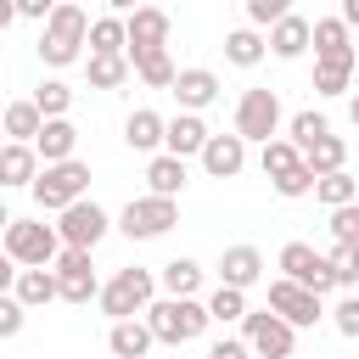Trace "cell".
<instances>
[{
    "mask_svg": "<svg viewBox=\"0 0 359 359\" xmlns=\"http://www.w3.org/2000/svg\"><path fill=\"white\" fill-rule=\"evenodd\" d=\"M208 140H213V129H208L196 112H180V118H168V140H163V151L185 163V157H202Z\"/></svg>",
    "mask_w": 359,
    "mask_h": 359,
    "instance_id": "9a60e30c",
    "label": "cell"
},
{
    "mask_svg": "<svg viewBox=\"0 0 359 359\" xmlns=\"http://www.w3.org/2000/svg\"><path fill=\"white\" fill-rule=\"evenodd\" d=\"M84 73H90V90H118V84H129L135 62L129 56H84Z\"/></svg>",
    "mask_w": 359,
    "mask_h": 359,
    "instance_id": "1f68e13d",
    "label": "cell"
},
{
    "mask_svg": "<svg viewBox=\"0 0 359 359\" xmlns=\"http://www.w3.org/2000/svg\"><path fill=\"white\" fill-rule=\"evenodd\" d=\"M331 241H353V247H359V202L331 213Z\"/></svg>",
    "mask_w": 359,
    "mask_h": 359,
    "instance_id": "7bdbcfd3",
    "label": "cell"
},
{
    "mask_svg": "<svg viewBox=\"0 0 359 359\" xmlns=\"http://www.w3.org/2000/svg\"><path fill=\"white\" fill-rule=\"evenodd\" d=\"M146 185H151V196H180L185 191V163L180 157H168V151H157L151 163H146Z\"/></svg>",
    "mask_w": 359,
    "mask_h": 359,
    "instance_id": "83f0119b",
    "label": "cell"
},
{
    "mask_svg": "<svg viewBox=\"0 0 359 359\" xmlns=\"http://www.w3.org/2000/svg\"><path fill=\"white\" fill-rule=\"evenodd\" d=\"M292 11H286V0H247V22L252 28H275V22H286Z\"/></svg>",
    "mask_w": 359,
    "mask_h": 359,
    "instance_id": "ab89813d",
    "label": "cell"
},
{
    "mask_svg": "<svg viewBox=\"0 0 359 359\" xmlns=\"http://www.w3.org/2000/svg\"><path fill=\"white\" fill-rule=\"evenodd\" d=\"M6 135H11V146H34V140L45 135V112L34 107V95L6 107Z\"/></svg>",
    "mask_w": 359,
    "mask_h": 359,
    "instance_id": "484cf974",
    "label": "cell"
},
{
    "mask_svg": "<svg viewBox=\"0 0 359 359\" xmlns=\"http://www.w3.org/2000/svg\"><path fill=\"white\" fill-rule=\"evenodd\" d=\"M39 174H45L39 151H34V146H11V140H6V151H0V185H11V191H17V185H28V191H34V180H39Z\"/></svg>",
    "mask_w": 359,
    "mask_h": 359,
    "instance_id": "44dd1931",
    "label": "cell"
},
{
    "mask_svg": "<svg viewBox=\"0 0 359 359\" xmlns=\"http://www.w3.org/2000/svg\"><path fill=\"white\" fill-rule=\"evenodd\" d=\"M90 22H95V17H84V6L62 0V6L50 11V22L39 28V62H45V67H67V62H79L84 45H90Z\"/></svg>",
    "mask_w": 359,
    "mask_h": 359,
    "instance_id": "6da1fadb",
    "label": "cell"
},
{
    "mask_svg": "<svg viewBox=\"0 0 359 359\" xmlns=\"http://www.w3.org/2000/svg\"><path fill=\"white\" fill-rule=\"evenodd\" d=\"M56 280H62V303H101V280H95V264H90V252H73V247H62V258H56Z\"/></svg>",
    "mask_w": 359,
    "mask_h": 359,
    "instance_id": "7c38bea8",
    "label": "cell"
},
{
    "mask_svg": "<svg viewBox=\"0 0 359 359\" xmlns=\"http://www.w3.org/2000/svg\"><path fill=\"white\" fill-rule=\"evenodd\" d=\"M342 22H348V28H359V0H342Z\"/></svg>",
    "mask_w": 359,
    "mask_h": 359,
    "instance_id": "7dc6e473",
    "label": "cell"
},
{
    "mask_svg": "<svg viewBox=\"0 0 359 359\" xmlns=\"http://www.w3.org/2000/svg\"><path fill=\"white\" fill-rule=\"evenodd\" d=\"M264 50H269V39H264L258 28H236V34H224V62H236V67H258Z\"/></svg>",
    "mask_w": 359,
    "mask_h": 359,
    "instance_id": "4dcf8cb0",
    "label": "cell"
},
{
    "mask_svg": "<svg viewBox=\"0 0 359 359\" xmlns=\"http://www.w3.org/2000/svg\"><path fill=\"white\" fill-rule=\"evenodd\" d=\"M163 140H168V118H157L151 107H135L129 118H123V146L129 151H163Z\"/></svg>",
    "mask_w": 359,
    "mask_h": 359,
    "instance_id": "e0dca14e",
    "label": "cell"
},
{
    "mask_svg": "<svg viewBox=\"0 0 359 359\" xmlns=\"http://www.w3.org/2000/svg\"><path fill=\"white\" fill-rule=\"evenodd\" d=\"M314 62H359L342 17H314Z\"/></svg>",
    "mask_w": 359,
    "mask_h": 359,
    "instance_id": "d6986e66",
    "label": "cell"
},
{
    "mask_svg": "<svg viewBox=\"0 0 359 359\" xmlns=\"http://www.w3.org/2000/svg\"><path fill=\"white\" fill-rule=\"evenodd\" d=\"M314 196H320L331 213H337V208H353V196H359V180H353L348 168H342V174H325V180L314 185Z\"/></svg>",
    "mask_w": 359,
    "mask_h": 359,
    "instance_id": "836d02e7",
    "label": "cell"
},
{
    "mask_svg": "<svg viewBox=\"0 0 359 359\" xmlns=\"http://www.w3.org/2000/svg\"><path fill=\"white\" fill-rule=\"evenodd\" d=\"M22 314H28V309H22L17 297H0V337H17V331H22Z\"/></svg>",
    "mask_w": 359,
    "mask_h": 359,
    "instance_id": "ee69618b",
    "label": "cell"
},
{
    "mask_svg": "<svg viewBox=\"0 0 359 359\" xmlns=\"http://www.w3.org/2000/svg\"><path fill=\"white\" fill-rule=\"evenodd\" d=\"M303 163H309V174H314V180L342 174V168H348V140H342V135H325L320 146H309V151H303Z\"/></svg>",
    "mask_w": 359,
    "mask_h": 359,
    "instance_id": "f546056e",
    "label": "cell"
},
{
    "mask_svg": "<svg viewBox=\"0 0 359 359\" xmlns=\"http://www.w3.org/2000/svg\"><path fill=\"white\" fill-rule=\"evenodd\" d=\"M151 303H157V275L140 269V264H135V269H118V275L101 286V314H107L112 325H118V320H140Z\"/></svg>",
    "mask_w": 359,
    "mask_h": 359,
    "instance_id": "277c9868",
    "label": "cell"
},
{
    "mask_svg": "<svg viewBox=\"0 0 359 359\" xmlns=\"http://www.w3.org/2000/svg\"><path fill=\"white\" fill-rule=\"evenodd\" d=\"M174 95H180V112H196V118H202V107L219 101V73H213V67H180Z\"/></svg>",
    "mask_w": 359,
    "mask_h": 359,
    "instance_id": "2e32d148",
    "label": "cell"
},
{
    "mask_svg": "<svg viewBox=\"0 0 359 359\" xmlns=\"http://www.w3.org/2000/svg\"><path fill=\"white\" fill-rule=\"evenodd\" d=\"M180 224V202H168V196H135L123 213H118V230L129 236V241H157L163 230H174Z\"/></svg>",
    "mask_w": 359,
    "mask_h": 359,
    "instance_id": "52a82bcc",
    "label": "cell"
},
{
    "mask_svg": "<svg viewBox=\"0 0 359 359\" xmlns=\"http://www.w3.org/2000/svg\"><path fill=\"white\" fill-rule=\"evenodd\" d=\"M73 146H79V129L67 123V118H50L45 123V135L34 140V151H39V163L50 168V163H73Z\"/></svg>",
    "mask_w": 359,
    "mask_h": 359,
    "instance_id": "d4e9b609",
    "label": "cell"
},
{
    "mask_svg": "<svg viewBox=\"0 0 359 359\" xmlns=\"http://www.w3.org/2000/svg\"><path fill=\"white\" fill-rule=\"evenodd\" d=\"M202 168L213 174V180H236L241 168H247V140L230 129V135H213L208 140V151H202Z\"/></svg>",
    "mask_w": 359,
    "mask_h": 359,
    "instance_id": "ac0fdd59",
    "label": "cell"
},
{
    "mask_svg": "<svg viewBox=\"0 0 359 359\" xmlns=\"http://www.w3.org/2000/svg\"><path fill=\"white\" fill-rule=\"evenodd\" d=\"M129 56H146V50H168V11L163 6H135L129 17Z\"/></svg>",
    "mask_w": 359,
    "mask_h": 359,
    "instance_id": "4fadbf2b",
    "label": "cell"
},
{
    "mask_svg": "<svg viewBox=\"0 0 359 359\" xmlns=\"http://www.w3.org/2000/svg\"><path fill=\"white\" fill-rule=\"evenodd\" d=\"M314 185H320V180H314V174H309V163H303V168H292L286 180H275V196L297 202V196H314Z\"/></svg>",
    "mask_w": 359,
    "mask_h": 359,
    "instance_id": "60d3db41",
    "label": "cell"
},
{
    "mask_svg": "<svg viewBox=\"0 0 359 359\" xmlns=\"http://www.w3.org/2000/svg\"><path fill=\"white\" fill-rule=\"evenodd\" d=\"M258 280H264V252H258L252 241H236V247L219 252V286L247 292V286H258Z\"/></svg>",
    "mask_w": 359,
    "mask_h": 359,
    "instance_id": "5bb4252c",
    "label": "cell"
},
{
    "mask_svg": "<svg viewBox=\"0 0 359 359\" xmlns=\"http://www.w3.org/2000/svg\"><path fill=\"white\" fill-rule=\"evenodd\" d=\"M348 118H353V129H359V95H353V101H348Z\"/></svg>",
    "mask_w": 359,
    "mask_h": 359,
    "instance_id": "c3c4849f",
    "label": "cell"
},
{
    "mask_svg": "<svg viewBox=\"0 0 359 359\" xmlns=\"http://www.w3.org/2000/svg\"><path fill=\"white\" fill-rule=\"evenodd\" d=\"M90 56H129V22L118 11L90 22Z\"/></svg>",
    "mask_w": 359,
    "mask_h": 359,
    "instance_id": "cb8c5ba5",
    "label": "cell"
},
{
    "mask_svg": "<svg viewBox=\"0 0 359 359\" xmlns=\"http://www.w3.org/2000/svg\"><path fill=\"white\" fill-rule=\"evenodd\" d=\"M34 107L45 112V123H50V118H67V107H73V90H67L62 79H45V84L34 90Z\"/></svg>",
    "mask_w": 359,
    "mask_h": 359,
    "instance_id": "d590c367",
    "label": "cell"
},
{
    "mask_svg": "<svg viewBox=\"0 0 359 359\" xmlns=\"http://www.w3.org/2000/svg\"><path fill=\"white\" fill-rule=\"evenodd\" d=\"M208 314L230 325V320H247L252 309H247V292H236V286H213V297H208Z\"/></svg>",
    "mask_w": 359,
    "mask_h": 359,
    "instance_id": "8d00e7d4",
    "label": "cell"
},
{
    "mask_svg": "<svg viewBox=\"0 0 359 359\" xmlns=\"http://www.w3.org/2000/svg\"><path fill=\"white\" fill-rule=\"evenodd\" d=\"M331 325H337V337H359V292H348V297L331 309Z\"/></svg>",
    "mask_w": 359,
    "mask_h": 359,
    "instance_id": "b9f144b4",
    "label": "cell"
},
{
    "mask_svg": "<svg viewBox=\"0 0 359 359\" xmlns=\"http://www.w3.org/2000/svg\"><path fill=\"white\" fill-rule=\"evenodd\" d=\"M258 168H264V180L275 185V180H286L292 168H303V151H297V146H292V140L280 135V140H269V146L258 151Z\"/></svg>",
    "mask_w": 359,
    "mask_h": 359,
    "instance_id": "d6a6232c",
    "label": "cell"
},
{
    "mask_svg": "<svg viewBox=\"0 0 359 359\" xmlns=\"http://www.w3.org/2000/svg\"><path fill=\"white\" fill-rule=\"evenodd\" d=\"M129 62H135V79L151 84V90H174L180 84V67H174L168 50H146V56H129Z\"/></svg>",
    "mask_w": 359,
    "mask_h": 359,
    "instance_id": "f1b7e54d",
    "label": "cell"
},
{
    "mask_svg": "<svg viewBox=\"0 0 359 359\" xmlns=\"http://www.w3.org/2000/svg\"><path fill=\"white\" fill-rule=\"evenodd\" d=\"M309 45H314V22H309L303 11H292L286 22H275V28H269V50H275L280 62H297Z\"/></svg>",
    "mask_w": 359,
    "mask_h": 359,
    "instance_id": "ffe728a7",
    "label": "cell"
},
{
    "mask_svg": "<svg viewBox=\"0 0 359 359\" xmlns=\"http://www.w3.org/2000/svg\"><path fill=\"white\" fill-rule=\"evenodd\" d=\"M6 258L17 269H56L62 258V236L56 224H39V219H6Z\"/></svg>",
    "mask_w": 359,
    "mask_h": 359,
    "instance_id": "7a4b0ae2",
    "label": "cell"
},
{
    "mask_svg": "<svg viewBox=\"0 0 359 359\" xmlns=\"http://www.w3.org/2000/svg\"><path fill=\"white\" fill-rule=\"evenodd\" d=\"M325 135H331L325 112H314V107H309V112H297V118H292V135H286V140H292L297 151H309V146H320Z\"/></svg>",
    "mask_w": 359,
    "mask_h": 359,
    "instance_id": "e575fe53",
    "label": "cell"
},
{
    "mask_svg": "<svg viewBox=\"0 0 359 359\" xmlns=\"http://www.w3.org/2000/svg\"><path fill=\"white\" fill-rule=\"evenodd\" d=\"M269 309H275L292 331H309V325H320V320H325V303H320L309 286L286 280V275H280V280H269Z\"/></svg>",
    "mask_w": 359,
    "mask_h": 359,
    "instance_id": "8fae6325",
    "label": "cell"
},
{
    "mask_svg": "<svg viewBox=\"0 0 359 359\" xmlns=\"http://www.w3.org/2000/svg\"><path fill=\"white\" fill-rule=\"evenodd\" d=\"M280 275H286V280H297V286H309L314 297H325V292L337 286L331 258H325V252H314L309 241H286V247H280Z\"/></svg>",
    "mask_w": 359,
    "mask_h": 359,
    "instance_id": "9c48e42d",
    "label": "cell"
},
{
    "mask_svg": "<svg viewBox=\"0 0 359 359\" xmlns=\"http://www.w3.org/2000/svg\"><path fill=\"white\" fill-rule=\"evenodd\" d=\"M241 342L258 353V359H292V348H297V331L275 314V309H252L247 320H241Z\"/></svg>",
    "mask_w": 359,
    "mask_h": 359,
    "instance_id": "ba28073f",
    "label": "cell"
},
{
    "mask_svg": "<svg viewBox=\"0 0 359 359\" xmlns=\"http://www.w3.org/2000/svg\"><path fill=\"white\" fill-rule=\"evenodd\" d=\"M157 286H163L168 297H196V292H202V264H196V258H168V264L157 269Z\"/></svg>",
    "mask_w": 359,
    "mask_h": 359,
    "instance_id": "4316f807",
    "label": "cell"
},
{
    "mask_svg": "<svg viewBox=\"0 0 359 359\" xmlns=\"http://www.w3.org/2000/svg\"><path fill=\"white\" fill-rule=\"evenodd\" d=\"M84 191H90V163H50L39 180H34V202H39V213H67L73 202H84Z\"/></svg>",
    "mask_w": 359,
    "mask_h": 359,
    "instance_id": "5b68a950",
    "label": "cell"
},
{
    "mask_svg": "<svg viewBox=\"0 0 359 359\" xmlns=\"http://www.w3.org/2000/svg\"><path fill=\"white\" fill-rule=\"evenodd\" d=\"M208 359H252V348H247L241 337H219V342L208 348Z\"/></svg>",
    "mask_w": 359,
    "mask_h": 359,
    "instance_id": "f6af8a7d",
    "label": "cell"
},
{
    "mask_svg": "<svg viewBox=\"0 0 359 359\" xmlns=\"http://www.w3.org/2000/svg\"><path fill=\"white\" fill-rule=\"evenodd\" d=\"M146 325L157 331V342H196L208 325H213V314H208V303L202 297H157L151 309H146Z\"/></svg>",
    "mask_w": 359,
    "mask_h": 359,
    "instance_id": "3957f363",
    "label": "cell"
},
{
    "mask_svg": "<svg viewBox=\"0 0 359 359\" xmlns=\"http://www.w3.org/2000/svg\"><path fill=\"white\" fill-rule=\"evenodd\" d=\"M50 11H56V6H45V0H22V6H17V17H45V22H50Z\"/></svg>",
    "mask_w": 359,
    "mask_h": 359,
    "instance_id": "bcb514c9",
    "label": "cell"
},
{
    "mask_svg": "<svg viewBox=\"0 0 359 359\" xmlns=\"http://www.w3.org/2000/svg\"><path fill=\"white\" fill-rule=\"evenodd\" d=\"M353 79V62H314V90L320 95H342Z\"/></svg>",
    "mask_w": 359,
    "mask_h": 359,
    "instance_id": "f35d334b",
    "label": "cell"
},
{
    "mask_svg": "<svg viewBox=\"0 0 359 359\" xmlns=\"http://www.w3.org/2000/svg\"><path fill=\"white\" fill-rule=\"evenodd\" d=\"M236 135L241 140H258V146L280 140V95L269 84L241 90V101H236Z\"/></svg>",
    "mask_w": 359,
    "mask_h": 359,
    "instance_id": "8992f818",
    "label": "cell"
},
{
    "mask_svg": "<svg viewBox=\"0 0 359 359\" xmlns=\"http://www.w3.org/2000/svg\"><path fill=\"white\" fill-rule=\"evenodd\" d=\"M112 230V219H107V208L101 202H73L62 219H56V236H62V247H73V252H95V241Z\"/></svg>",
    "mask_w": 359,
    "mask_h": 359,
    "instance_id": "30bf717a",
    "label": "cell"
},
{
    "mask_svg": "<svg viewBox=\"0 0 359 359\" xmlns=\"http://www.w3.org/2000/svg\"><path fill=\"white\" fill-rule=\"evenodd\" d=\"M151 342H157V331H151L146 320H118V325L107 331V348H112L118 359H146Z\"/></svg>",
    "mask_w": 359,
    "mask_h": 359,
    "instance_id": "603a6c76",
    "label": "cell"
},
{
    "mask_svg": "<svg viewBox=\"0 0 359 359\" xmlns=\"http://www.w3.org/2000/svg\"><path fill=\"white\" fill-rule=\"evenodd\" d=\"M331 269H337V286H348V292H359V247L353 241H331Z\"/></svg>",
    "mask_w": 359,
    "mask_h": 359,
    "instance_id": "74e56055",
    "label": "cell"
},
{
    "mask_svg": "<svg viewBox=\"0 0 359 359\" xmlns=\"http://www.w3.org/2000/svg\"><path fill=\"white\" fill-rule=\"evenodd\" d=\"M6 297H17L22 309H45V303H56V297H62V280H56V269H22V275H17V286H11Z\"/></svg>",
    "mask_w": 359,
    "mask_h": 359,
    "instance_id": "7402d4cb",
    "label": "cell"
}]
</instances>
